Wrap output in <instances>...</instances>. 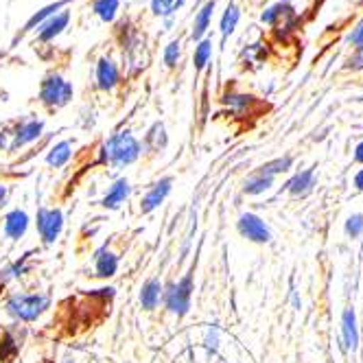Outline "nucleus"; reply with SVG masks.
I'll return each mask as SVG.
<instances>
[{
    "label": "nucleus",
    "mask_w": 363,
    "mask_h": 363,
    "mask_svg": "<svg viewBox=\"0 0 363 363\" xmlns=\"http://www.w3.org/2000/svg\"><path fill=\"white\" fill-rule=\"evenodd\" d=\"M138 155H140V145L132 136V132H118L103 145V158H106L108 164H112L116 169L136 162Z\"/></svg>",
    "instance_id": "1"
},
{
    "label": "nucleus",
    "mask_w": 363,
    "mask_h": 363,
    "mask_svg": "<svg viewBox=\"0 0 363 363\" xmlns=\"http://www.w3.org/2000/svg\"><path fill=\"white\" fill-rule=\"evenodd\" d=\"M48 294H16L7 302V311L22 322H33L42 315V311L48 306Z\"/></svg>",
    "instance_id": "2"
},
{
    "label": "nucleus",
    "mask_w": 363,
    "mask_h": 363,
    "mask_svg": "<svg viewBox=\"0 0 363 363\" xmlns=\"http://www.w3.org/2000/svg\"><path fill=\"white\" fill-rule=\"evenodd\" d=\"M40 99H42L44 106L50 108V110L64 108L66 103L72 99V86L64 79V77H60V74H48L46 79L42 82Z\"/></svg>",
    "instance_id": "3"
},
{
    "label": "nucleus",
    "mask_w": 363,
    "mask_h": 363,
    "mask_svg": "<svg viewBox=\"0 0 363 363\" xmlns=\"http://www.w3.org/2000/svg\"><path fill=\"white\" fill-rule=\"evenodd\" d=\"M191 296H193V278L186 276L179 282H173L169 291H164V304L171 313L182 318V315H186L191 308Z\"/></svg>",
    "instance_id": "4"
},
{
    "label": "nucleus",
    "mask_w": 363,
    "mask_h": 363,
    "mask_svg": "<svg viewBox=\"0 0 363 363\" xmlns=\"http://www.w3.org/2000/svg\"><path fill=\"white\" fill-rule=\"evenodd\" d=\"M62 225H64V215L62 211L53 208V211H40L38 213V230H40V237L42 241L48 245V243H55V239L60 237L62 232Z\"/></svg>",
    "instance_id": "5"
},
{
    "label": "nucleus",
    "mask_w": 363,
    "mask_h": 363,
    "mask_svg": "<svg viewBox=\"0 0 363 363\" xmlns=\"http://www.w3.org/2000/svg\"><path fill=\"white\" fill-rule=\"evenodd\" d=\"M239 232L243 237H247L250 241H254V243H267L269 241L267 225L256 215H250V213L239 219Z\"/></svg>",
    "instance_id": "6"
},
{
    "label": "nucleus",
    "mask_w": 363,
    "mask_h": 363,
    "mask_svg": "<svg viewBox=\"0 0 363 363\" xmlns=\"http://www.w3.org/2000/svg\"><path fill=\"white\" fill-rule=\"evenodd\" d=\"M171 186H173V177H162L160 182H155L153 189L145 195V199L140 201V213L147 215L151 213L153 208H158V206L164 201V197L171 193Z\"/></svg>",
    "instance_id": "7"
},
{
    "label": "nucleus",
    "mask_w": 363,
    "mask_h": 363,
    "mask_svg": "<svg viewBox=\"0 0 363 363\" xmlns=\"http://www.w3.org/2000/svg\"><path fill=\"white\" fill-rule=\"evenodd\" d=\"M42 129H44V123H42V121H27V123H22V125L16 129V132L11 134V136H13V143L9 145V149L16 151V149L24 147V145H29V143L38 140L40 134H42Z\"/></svg>",
    "instance_id": "8"
},
{
    "label": "nucleus",
    "mask_w": 363,
    "mask_h": 363,
    "mask_svg": "<svg viewBox=\"0 0 363 363\" xmlns=\"http://www.w3.org/2000/svg\"><path fill=\"white\" fill-rule=\"evenodd\" d=\"M27 228H29V215L24 211H11L7 217H5V235L13 241L22 239L27 235Z\"/></svg>",
    "instance_id": "9"
},
{
    "label": "nucleus",
    "mask_w": 363,
    "mask_h": 363,
    "mask_svg": "<svg viewBox=\"0 0 363 363\" xmlns=\"http://www.w3.org/2000/svg\"><path fill=\"white\" fill-rule=\"evenodd\" d=\"M96 82L101 90H112L118 84V68L110 57H103L96 64Z\"/></svg>",
    "instance_id": "10"
},
{
    "label": "nucleus",
    "mask_w": 363,
    "mask_h": 363,
    "mask_svg": "<svg viewBox=\"0 0 363 363\" xmlns=\"http://www.w3.org/2000/svg\"><path fill=\"white\" fill-rule=\"evenodd\" d=\"M164 298V289H162V282L158 278H151L143 284V291H140V304L145 311H153L155 306L160 304V300Z\"/></svg>",
    "instance_id": "11"
},
{
    "label": "nucleus",
    "mask_w": 363,
    "mask_h": 363,
    "mask_svg": "<svg viewBox=\"0 0 363 363\" xmlns=\"http://www.w3.org/2000/svg\"><path fill=\"white\" fill-rule=\"evenodd\" d=\"M68 20H70L68 11H62V13H57V16H53V18H48L46 22H42V24H40V33H38L40 40H42V42H48V40L57 38V35L66 29Z\"/></svg>",
    "instance_id": "12"
},
{
    "label": "nucleus",
    "mask_w": 363,
    "mask_h": 363,
    "mask_svg": "<svg viewBox=\"0 0 363 363\" xmlns=\"http://www.w3.org/2000/svg\"><path fill=\"white\" fill-rule=\"evenodd\" d=\"M129 193H132V189H129V182L127 179H118V182H114V186L108 191V195L103 197L101 206H103V208L114 211V208H118V206L129 197Z\"/></svg>",
    "instance_id": "13"
},
{
    "label": "nucleus",
    "mask_w": 363,
    "mask_h": 363,
    "mask_svg": "<svg viewBox=\"0 0 363 363\" xmlns=\"http://www.w3.org/2000/svg\"><path fill=\"white\" fill-rule=\"evenodd\" d=\"M213 11H215V0H208L201 11L197 13L195 18V24H193V40H201V35L206 33V29H208L211 24V18H213Z\"/></svg>",
    "instance_id": "14"
},
{
    "label": "nucleus",
    "mask_w": 363,
    "mask_h": 363,
    "mask_svg": "<svg viewBox=\"0 0 363 363\" xmlns=\"http://www.w3.org/2000/svg\"><path fill=\"white\" fill-rule=\"evenodd\" d=\"M116 269H118V258L114 254H110L106 250L96 254V276L110 278L116 274Z\"/></svg>",
    "instance_id": "15"
},
{
    "label": "nucleus",
    "mask_w": 363,
    "mask_h": 363,
    "mask_svg": "<svg viewBox=\"0 0 363 363\" xmlns=\"http://www.w3.org/2000/svg\"><path fill=\"white\" fill-rule=\"evenodd\" d=\"M70 149H72V143H70V140H62V143H57L53 149H50L48 158H46L48 167H55V169L64 167V164L68 162V158H70V153H72Z\"/></svg>",
    "instance_id": "16"
},
{
    "label": "nucleus",
    "mask_w": 363,
    "mask_h": 363,
    "mask_svg": "<svg viewBox=\"0 0 363 363\" xmlns=\"http://www.w3.org/2000/svg\"><path fill=\"white\" fill-rule=\"evenodd\" d=\"M344 337H346V346L357 348L359 344V335H357V320H354V311H346L344 313Z\"/></svg>",
    "instance_id": "17"
},
{
    "label": "nucleus",
    "mask_w": 363,
    "mask_h": 363,
    "mask_svg": "<svg viewBox=\"0 0 363 363\" xmlns=\"http://www.w3.org/2000/svg\"><path fill=\"white\" fill-rule=\"evenodd\" d=\"M182 5H184V0H151V11L160 18H167L173 16Z\"/></svg>",
    "instance_id": "18"
},
{
    "label": "nucleus",
    "mask_w": 363,
    "mask_h": 363,
    "mask_svg": "<svg viewBox=\"0 0 363 363\" xmlns=\"http://www.w3.org/2000/svg\"><path fill=\"white\" fill-rule=\"evenodd\" d=\"M116 11H118V0H94V13L101 20L112 22L116 18Z\"/></svg>",
    "instance_id": "19"
},
{
    "label": "nucleus",
    "mask_w": 363,
    "mask_h": 363,
    "mask_svg": "<svg viewBox=\"0 0 363 363\" xmlns=\"http://www.w3.org/2000/svg\"><path fill=\"white\" fill-rule=\"evenodd\" d=\"M239 18H241L239 9H237L235 5H228L225 13H223V18H221V35H223V38H228L232 31L237 29V22H239Z\"/></svg>",
    "instance_id": "20"
},
{
    "label": "nucleus",
    "mask_w": 363,
    "mask_h": 363,
    "mask_svg": "<svg viewBox=\"0 0 363 363\" xmlns=\"http://www.w3.org/2000/svg\"><path fill=\"white\" fill-rule=\"evenodd\" d=\"M311 182H313V169H306L304 173L296 175V177L289 182L287 189H289L294 195H300V193H304V191L311 186Z\"/></svg>",
    "instance_id": "21"
},
{
    "label": "nucleus",
    "mask_w": 363,
    "mask_h": 363,
    "mask_svg": "<svg viewBox=\"0 0 363 363\" xmlns=\"http://www.w3.org/2000/svg\"><path fill=\"white\" fill-rule=\"evenodd\" d=\"M291 167V158H278L274 162H267L263 164L261 169H258L256 175H263V177H274L276 173H282V171H287Z\"/></svg>",
    "instance_id": "22"
},
{
    "label": "nucleus",
    "mask_w": 363,
    "mask_h": 363,
    "mask_svg": "<svg viewBox=\"0 0 363 363\" xmlns=\"http://www.w3.org/2000/svg\"><path fill=\"white\" fill-rule=\"evenodd\" d=\"M211 53H213V44H211V40H201L199 46L195 48V68H197V70H201L206 64H208Z\"/></svg>",
    "instance_id": "23"
},
{
    "label": "nucleus",
    "mask_w": 363,
    "mask_h": 363,
    "mask_svg": "<svg viewBox=\"0 0 363 363\" xmlns=\"http://www.w3.org/2000/svg\"><path fill=\"white\" fill-rule=\"evenodd\" d=\"M272 182H274V177H263V175H256V177H252L247 184H245V193L247 195H258V193H263V191H267L269 186H272Z\"/></svg>",
    "instance_id": "24"
},
{
    "label": "nucleus",
    "mask_w": 363,
    "mask_h": 363,
    "mask_svg": "<svg viewBox=\"0 0 363 363\" xmlns=\"http://www.w3.org/2000/svg\"><path fill=\"white\" fill-rule=\"evenodd\" d=\"M149 143H153V149H155V151H160V147L167 145L164 125H162V123H155V125L151 127V132L147 134V145H149Z\"/></svg>",
    "instance_id": "25"
},
{
    "label": "nucleus",
    "mask_w": 363,
    "mask_h": 363,
    "mask_svg": "<svg viewBox=\"0 0 363 363\" xmlns=\"http://www.w3.org/2000/svg\"><path fill=\"white\" fill-rule=\"evenodd\" d=\"M179 53H182L179 42H177V40L169 42V46H167V50H164V64H167L169 68H173V66L177 64V60H179Z\"/></svg>",
    "instance_id": "26"
},
{
    "label": "nucleus",
    "mask_w": 363,
    "mask_h": 363,
    "mask_svg": "<svg viewBox=\"0 0 363 363\" xmlns=\"http://www.w3.org/2000/svg\"><path fill=\"white\" fill-rule=\"evenodd\" d=\"M361 230H363V217H361V215L350 217V219H348V223H346V232H348V235L357 237Z\"/></svg>",
    "instance_id": "27"
},
{
    "label": "nucleus",
    "mask_w": 363,
    "mask_h": 363,
    "mask_svg": "<svg viewBox=\"0 0 363 363\" xmlns=\"http://www.w3.org/2000/svg\"><path fill=\"white\" fill-rule=\"evenodd\" d=\"M348 42H350V44H354V46H363V22H361L359 27L350 33Z\"/></svg>",
    "instance_id": "28"
},
{
    "label": "nucleus",
    "mask_w": 363,
    "mask_h": 363,
    "mask_svg": "<svg viewBox=\"0 0 363 363\" xmlns=\"http://www.w3.org/2000/svg\"><path fill=\"white\" fill-rule=\"evenodd\" d=\"M348 68H363V46H357V55L348 62Z\"/></svg>",
    "instance_id": "29"
},
{
    "label": "nucleus",
    "mask_w": 363,
    "mask_h": 363,
    "mask_svg": "<svg viewBox=\"0 0 363 363\" xmlns=\"http://www.w3.org/2000/svg\"><path fill=\"white\" fill-rule=\"evenodd\" d=\"M206 344H208V348H213V350L217 348V328H215V333L213 330L208 333V340H206Z\"/></svg>",
    "instance_id": "30"
},
{
    "label": "nucleus",
    "mask_w": 363,
    "mask_h": 363,
    "mask_svg": "<svg viewBox=\"0 0 363 363\" xmlns=\"http://www.w3.org/2000/svg\"><path fill=\"white\" fill-rule=\"evenodd\" d=\"M5 199H7V189H5V186H0V208H3Z\"/></svg>",
    "instance_id": "31"
},
{
    "label": "nucleus",
    "mask_w": 363,
    "mask_h": 363,
    "mask_svg": "<svg viewBox=\"0 0 363 363\" xmlns=\"http://www.w3.org/2000/svg\"><path fill=\"white\" fill-rule=\"evenodd\" d=\"M354 158L359 160V162H363V143L357 147V153H354Z\"/></svg>",
    "instance_id": "32"
},
{
    "label": "nucleus",
    "mask_w": 363,
    "mask_h": 363,
    "mask_svg": "<svg viewBox=\"0 0 363 363\" xmlns=\"http://www.w3.org/2000/svg\"><path fill=\"white\" fill-rule=\"evenodd\" d=\"M354 184H357V189H361V191H363V171L354 177Z\"/></svg>",
    "instance_id": "33"
}]
</instances>
